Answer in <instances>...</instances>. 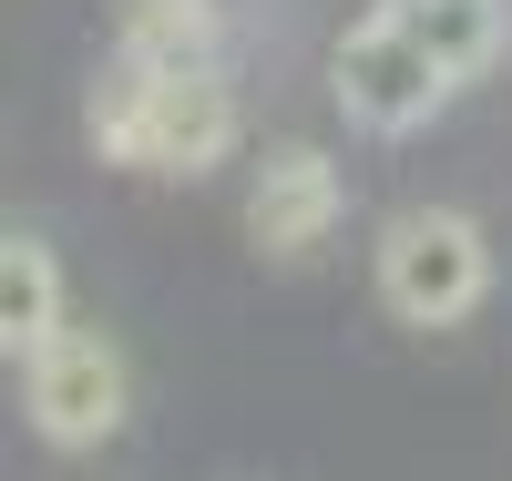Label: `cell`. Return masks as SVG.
Wrapping results in <instances>:
<instances>
[{
  "instance_id": "1",
  "label": "cell",
  "mask_w": 512,
  "mask_h": 481,
  "mask_svg": "<svg viewBox=\"0 0 512 481\" xmlns=\"http://www.w3.org/2000/svg\"><path fill=\"white\" fill-rule=\"evenodd\" d=\"M93 154L123 164V174H154V185H195V174H216L236 144H246V113H236V82L226 62L216 72H144L123 62L93 82Z\"/></svg>"
},
{
  "instance_id": "4",
  "label": "cell",
  "mask_w": 512,
  "mask_h": 481,
  "mask_svg": "<svg viewBox=\"0 0 512 481\" xmlns=\"http://www.w3.org/2000/svg\"><path fill=\"white\" fill-rule=\"evenodd\" d=\"M21 410L52 451H103L123 420H134V369L103 328H62L21 359Z\"/></svg>"
},
{
  "instance_id": "7",
  "label": "cell",
  "mask_w": 512,
  "mask_h": 481,
  "mask_svg": "<svg viewBox=\"0 0 512 481\" xmlns=\"http://www.w3.org/2000/svg\"><path fill=\"white\" fill-rule=\"evenodd\" d=\"M379 11H390L451 82H482L502 62V41H512V0H379Z\"/></svg>"
},
{
  "instance_id": "5",
  "label": "cell",
  "mask_w": 512,
  "mask_h": 481,
  "mask_svg": "<svg viewBox=\"0 0 512 481\" xmlns=\"http://www.w3.org/2000/svg\"><path fill=\"white\" fill-rule=\"evenodd\" d=\"M338 215H349V174H338L328 144H277L246 174V246L267 267H308L338 236Z\"/></svg>"
},
{
  "instance_id": "8",
  "label": "cell",
  "mask_w": 512,
  "mask_h": 481,
  "mask_svg": "<svg viewBox=\"0 0 512 481\" xmlns=\"http://www.w3.org/2000/svg\"><path fill=\"white\" fill-rule=\"evenodd\" d=\"M72 318H62V256L41 246V236H0V348H11V369L31 359L41 338H62Z\"/></svg>"
},
{
  "instance_id": "2",
  "label": "cell",
  "mask_w": 512,
  "mask_h": 481,
  "mask_svg": "<svg viewBox=\"0 0 512 481\" xmlns=\"http://www.w3.org/2000/svg\"><path fill=\"white\" fill-rule=\"evenodd\" d=\"M369 277L400 328H461L492 297V236L461 205H400L369 246Z\"/></svg>"
},
{
  "instance_id": "3",
  "label": "cell",
  "mask_w": 512,
  "mask_h": 481,
  "mask_svg": "<svg viewBox=\"0 0 512 481\" xmlns=\"http://www.w3.org/2000/svg\"><path fill=\"white\" fill-rule=\"evenodd\" d=\"M328 93H338V113H349V134L400 144V134H420V123H441V103L461 93V82H451L431 52H420V41H410L390 11H369L349 41H338Z\"/></svg>"
},
{
  "instance_id": "6",
  "label": "cell",
  "mask_w": 512,
  "mask_h": 481,
  "mask_svg": "<svg viewBox=\"0 0 512 481\" xmlns=\"http://www.w3.org/2000/svg\"><path fill=\"white\" fill-rule=\"evenodd\" d=\"M113 52L144 72H216L226 62V0H113Z\"/></svg>"
}]
</instances>
